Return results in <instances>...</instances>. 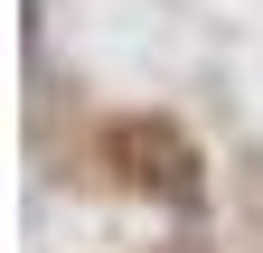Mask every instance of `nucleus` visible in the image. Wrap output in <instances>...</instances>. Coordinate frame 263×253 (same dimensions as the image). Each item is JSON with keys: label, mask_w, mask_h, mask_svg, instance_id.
Segmentation results:
<instances>
[{"label": "nucleus", "mask_w": 263, "mask_h": 253, "mask_svg": "<svg viewBox=\"0 0 263 253\" xmlns=\"http://www.w3.org/2000/svg\"><path fill=\"white\" fill-rule=\"evenodd\" d=\"M104 169L132 187V197H160V206H197V197H207L188 132H179V122H160V113H122V122H104Z\"/></svg>", "instance_id": "nucleus-1"}]
</instances>
